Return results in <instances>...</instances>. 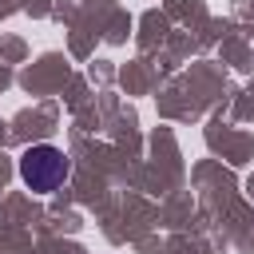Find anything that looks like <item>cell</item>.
Segmentation results:
<instances>
[{
  "mask_svg": "<svg viewBox=\"0 0 254 254\" xmlns=\"http://www.w3.org/2000/svg\"><path fill=\"white\" fill-rule=\"evenodd\" d=\"M20 179L36 190V194H48L56 190L64 179H67V155L52 143H40V147H28L20 155Z\"/></svg>",
  "mask_w": 254,
  "mask_h": 254,
  "instance_id": "1",
  "label": "cell"
}]
</instances>
